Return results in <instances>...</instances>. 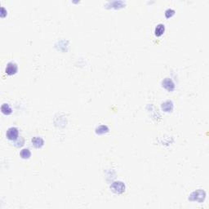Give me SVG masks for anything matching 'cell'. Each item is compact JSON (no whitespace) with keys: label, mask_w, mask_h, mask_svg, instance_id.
<instances>
[{"label":"cell","mask_w":209,"mask_h":209,"mask_svg":"<svg viewBox=\"0 0 209 209\" xmlns=\"http://www.w3.org/2000/svg\"><path fill=\"white\" fill-rule=\"evenodd\" d=\"M174 14H175V11H174L173 9H172V8H168V9L166 10V12H165V16H166L167 18L172 17Z\"/></svg>","instance_id":"7c38bea8"},{"label":"cell","mask_w":209,"mask_h":209,"mask_svg":"<svg viewBox=\"0 0 209 209\" xmlns=\"http://www.w3.org/2000/svg\"><path fill=\"white\" fill-rule=\"evenodd\" d=\"M164 31H165V26L164 24H158L156 26L155 29V34L157 37H160L164 34Z\"/></svg>","instance_id":"52a82bcc"},{"label":"cell","mask_w":209,"mask_h":209,"mask_svg":"<svg viewBox=\"0 0 209 209\" xmlns=\"http://www.w3.org/2000/svg\"><path fill=\"white\" fill-rule=\"evenodd\" d=\"M109 131V128L106 125H101L100 127H98L96 130V132L97 134H104V133H106V132Z\"/></svg>","instance_id":"8fae6325"},{"label":"cell","mask_w":209,"mask_h":209,"mask_svg":"<svg viewBox=\"0 0 209 209\" xmlns=\"http://www.w3.org/2000/svg\"><path fill=\"white\" fill-rule=\"evenodd\" d=\"M31 142H32L33 145H34L35 148H41L43 145H44V141H43V139L42 137H39V136H34V137H33Z\"/></svg>","instance_id":"5b68a950"},{"label":"cell","mask_w":209,"mask_h":209,"mask_svg":"<svg viewBox=\"0 0 209 209\" xmlns=\"http://www.w3.org/2000/svg\"><path fill=\"white\" fill-rule=\"evenodd\" d=\"M20 155L24 159H28L31 156V153L29 151V149H23L21 151V153H20Z\"/></svg>","instance_id":"9c48e42d"},{"label":"cell","mask_w":209,"mask_h":209,"mask_svg":"<svg viewBox=\"0 0 209 209\" xmlns=\"http://www.w3.org/2000/svg\"><path fill=\"white\" fill-rule=\"evenodd\" d=\"M110 188L116 194H122L125 191V185L122 181H114Z\"/></svg>","instance_id":"6da1fadb"},{"label":"cell","mask_w":209,"mask_h":209,"mask_svg":"<svg viewBox=\"0 0 209 209\" xmlns=\"http://www.w3.org/2000/svg\"><path fill=\"white\" fill-rule=\"evenodd\" d=\"M7 137L10 141H16V139L18 138L19 136V131L18 129L15 128V127H12L10 128L7 129L6 133Z\"/></svg>","instance_id":"7a4b0ae2"},{"label":"cell","mask_w":209,"mask_h":209,"mask_svg":"<svg viewBox=\"0 0 209 209\" xmlns=\"http://www.w3.org/2000/svg\"><path fill=\"white\" fill-rule=\"evenodd\" d=\"M163 87L164 88H166L169 92H172V91H173L175 89V84H174V83L171 78H167L163 81Z\"/></svg>","instance_id":"277c9868"},{"label":"cell","mask_w":209,"mask_h":209,"mask_svg":"<svg viewBox=\"0 0 209 209\" xmlns=\"http://www.w3.org/2000/svg\"><path fill=\"white\" fill-rule=\"evenodd\" d=\"M1 110H2L3 114H7V115L12 114V108L10 107V106L8 104H3V106H2V107H1Z\"/></svg>","instance_id":"30bf717a"},{"label":"cell","mask_w":209,"mask_h":209,"mask_svg":"<svg viewBox=\"0 0 209 209\" xmlns=\"http://www.w3.org/2000/svg\"><path fill=\"white\" fill-rule=\"evenodd\" d=\"M193 194L197 195V197L195 196L194 198H191V199L194 200V201L196 200V201H199V202H201L202 200L203 201L204 199H205V196H206L205 192L203 190H197V191H194Z\"/></svg>","instance_id":"8992f818"},{"label":"cell","mask_w":209,"mask_h":209,"mask_svg":"<svg viewBox=\"0 0 209 209\" xmlns=\"http://www.w3.org/2000/svg\"><path fill=\"white\" fill-rule=\"evenodd\" d=\"M162 109H164L165 112H170L173 109V103L171 100H167L162 105Z\"/></svg>","instance_id":"ba28073f"},{"label":"cell","mask_w":209,"mask_h":209,"mask_svg":"<svg viewBox=\"0 0 209 209\" xmlns=\"http://www.w3.org/2000/svg\"><path fill=\"white\" fill-rule=\"evenodd\" d=\"M18 70V67H17V65L16 63H13V62H10L7 64L5 70L7 74L8 75H13V74H16V72Z\"/></svg>","instance_id":"3957f363"}]
</instances>
